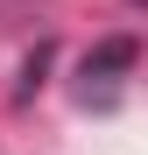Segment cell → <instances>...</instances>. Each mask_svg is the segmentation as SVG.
I'll return each mask as SVG.
<instances>
[{
    "label": "cell",
    "mask_w": 148,
    "mask_h": 155,
    "mask_svg": "<svg viewBox=\"0 0 148 155\" xmlns=\"http://www.w3.org/2000/svg\"><path fill=\"white\" fill-rule=\"evenodd\" d=\"M127 64H134V42H99L92 57H85V78L113 85V71H127Z\"/></svg>",
    "instance_id": "cell-1"
},
{
    "label": "cell",
    "mask_w": 148,
    "mask_h": 155,
    "mask_svg": "<svg viewBox=\"0 0 148 155\" xmlns=\"http://www.w3.org/2000/svg\"><path fill=\"white\" fill-rule=\"evenodd\" d=\"M134 7H148V0H134Z\"/></svg>",
    "instance_id": "cell-2"
}]
</instances>
